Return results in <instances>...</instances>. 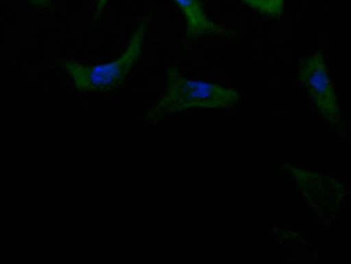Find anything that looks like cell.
<instances>
[{
    "label": "cell",
    "mask_w": 351,
    "mask_h": 264,
    "mask_svg": "<svg viewBox=\"0 0 351 264\" xmlns=\"http://www.w3.org/2000/svg\"><path fill=\"white\" fill-rule=\"evenodd\" d=\"M165 76V91L150 108L152 117H160L191 108H228L241 99L237 90L191 80L175 65L167 68Z\"/></svg>",
    "instance_id": "1"
},
{
    "label": "cell",
    "mask_w": 351,
    "mask_h": 264,
    "mask_svg": "<svg viewBox=\"0 0 351 264\" xmlns=\"http://www.w3.org/2000/svg\"><path fill=\"white\" fill-rule=\"evenodd\" d=\"M147 22L141 21L132 34L124 52L104 64H86L68 60L64 62L76 89L82 93L108 92L121 86L141 56Z\"/></svg>",
    "instance_id": "2"
},
{
    "label": "cell",
    "mask_w": 351,
    "mask_h": 264,
    "mask_svg": "<svg viewBox=\"0 0 351 264\" xmlns=\"http://www.w3.org/2000/svg\"><path fill=\"white\" fill-rule=\"evenodd\" d=\"M298 78L320 112L330 117L338 112L335 89L322 51H316L302 60Z\"/></svg>",
    "instance_id": "3"
},
{
    "label": "cell",
    "mask_w": 351,
    "mask_h": 264,
    "mask_svg": "<svg viewBox=\"0 0 351 264\" xmlns=\"http://www.w3.org/2000/svg\"><path fill=\"white\" fill-rule=\"evenodd\" d=\"M186 20V34L190 38L226 35L230 31L213 21L205 13L199 0H173Z\"/></svg>",
    "instance_id": "4"
},
{
    "label": "cell",
    "mask_w": 351,
    "mask_h": 264,
    "mask_svg": "<svg viewBox=\"0 0 351 264\" xmlns=\"http://www.w3.org/2000/svg\"><path fill=\"white\" fill-rule=\"evenodd\" d=\"M261 14L279 17L283 12L285 0H239Z\"/></svg>",
    "instance_id": "5"
},
{
    "label": "cell",
    "mask_w": 351,
    "mask_h": 264,
    "mask_svg": "<svg viewBox=\"0 0 351 264\" xmlns=\"http://www.w3.org/2000/svg\"><path fill=\"white\" fill-rule=\"evenodd\" d=\"M108 1V0H97L95 9V17H98L101 14Z\"/></svg>",
    "instance_id": "6"
},
{
    "label": "cell",
    "mask_w": 351,
    "mask_h": 264,
    "mask_svg": "<svg viewBox=\"0 0 351 264\" xmlns=\"http://www.w3.org/2000/svg\"><path fill=\"white\" fill-rule=\"evenodd\" d=\"M32 3H36V4H43L47 3L49 0H27Z\"/></svg>",
    "instance_id": "7"
}]
</instances>
